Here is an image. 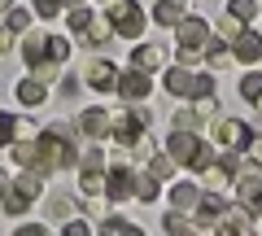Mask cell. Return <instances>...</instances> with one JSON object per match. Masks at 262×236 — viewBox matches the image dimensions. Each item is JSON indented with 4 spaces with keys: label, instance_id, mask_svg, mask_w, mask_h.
Here are the masks:
<instances>
[{
    "label": "cell",
    "instance_id": "cb8c5ba5",
    "mask_svg": "<svg viewBox=\"0 0 262 236\" xmlns=\"http://www.w3.org/2000/svg\"><path fill=\"white\" fill-rule=\"evenodd\" d=\"M201 123H206V118L196 114V105H184V110H175V123H170V127H188V132H196Z\"/></svg>",
    "mask_w": 262,
    "mask_h": 236
},
{
    "label": "cell",
    "instance_id": "836d02e7",
    "mask_svg": "<svg viewBox=\"0 0 262 236\" xmlns=\"http://www.w3.org/2000/svg\"><path fill=\"white\" fill-rule=\"evenodd\" d=\"M31 9H35L39 18H57V13H61V5H57V0H31Z\"/></svg>",
    "mask_w": 262,
    "mask_h": 236
},
{
    "label": "cell",
    "instance_id": "ac0fdd59",
    "mask_svg": "<svg viewBox=\"0 0 262 236\" xmlns=\"http://www.w3.org/2000/svg\"><path fill=\"white\" fill-rule=\"evenodd\" d=\"M13 96H18L22 105H44L48 88H44V79H35V75H31V79H22V83L13 88Z\"/></svg>",
    "mask_w": 262,
    "mask_h": 236
},
{
    "label": "cell",
    "instance_id": "603a6c76",
    "mask_svg": "<svg viewBox=\"0 0 262 236\" xmlns=\"http://www.w3.org/2000/svg\"><path fill=\"white\" fill-rule=\"evenodd\" d=\"M206 61H210V66H227V61H232V48H227L223 35H210V44H206Z\"/></svg>",
    "mask_w": 262,
    "mask_h": 236
},
{
    "label": "cell",
    "instance_id": "484cf974",
    "mask_svg": "<svg viewBox=\"0 0 262 236\" xmlns=\"http://www.w3.org/2000/svg\"><path fill=\"white\" fill-rule=\"evenodd\" d=\"M241 96L245 101H258L262 96V70H249V75L241 79Z\"/></svg>",
    "mask_w": 262,
    "mask_h": 236
},
{
    "label": "cell",
    "instance_id": "6da1fadb",
    "mask_svg": "<svg viewBox=\"0 0 262 236\" xmlns=\"http://www.w3.org/2000/svg\"><path fill=\"white\" fill-rule=\"evenodd\" d=\"M66 57H70V39L66 35H27L22 39V61L31 66L35 79H53Z\"/></svg>",
    "mask_w": 262,
    "mask_h": 236
},
{
    "label": "cell",
    "instance_id": "f35d334b",
    "mask_svg": "<svg viewBox=\"0 0 262 236\" xmlns=\"http://www.w3.org/2000/svg\"><path fill=\"white\" fill-rule=\"evenodd\" d=\"M9 5H13V0H0V13H9Z\"/></svg>",
    "mask_w": 262,
    "mask_h": 236
},
{
    "label": "cell",
    "instance_id": "d6986e66",
    "mask_svg": "<svg viewBox=\"0 0 262 236\" xmlns=\"http://www.w3.org/2000/svg\"><path fill=\"white\" fill-rule=\"evenodd\" d=\"M196 201H201V188H196V184H175V188H170V210H196Z\"/></svg>",
    "mask_w": 262,
    "mask_h": 236
},
{
    "label": "cell",
    "instance_id": "ab89813d",
    "mask_svg": "<svg viewBox=\"0 0 262 236\" xmlns=\"http://www.w3.org/2000/svg\"><path fill=\"white\" fill-rule=\"evenodd\" d=\"M70 5H83V0H66V9H70Z\"/></svg>",
    "mask_w": 262,
    "mask_h": 236
},
{
    "label": "cell",
    "instance_id": "8992f818",
    "mask_svg": "<svg viewBox=\"0 0 262 236\" xmlns=\"http://www.w3.org/2000/svg\"><path fill=\"white\" fill-rule=\"evenodd\" d=\"M149 123H153V114H149V110H140V105H127L118 118H110V136H114L118 144H127V149H131V144L144 136V127H149Z\"/></svg>",
    "mask_w": 262,
    "mask_h": 236
},
{
    "label": "cell",
    "instance_id": "7402d4cb",
    "mask_svg": "<svg viewBox=\"0 0 262 236\" xmlns=\"http://www.w3.org/2000/svg\"><path fill=\"white\" fill-rule=\"evenodd\" d=\"M79 192H83V197H105V175L101 170H83V175H79Z\"/></svg>",
    "mask_w": 262,
    "mask_h": 236
},
{
    "label": "cell",
    "instance_id": "8fae6325",
    "mask_svg": "<svg viewBox=\"0 0 262 236\" xmlns=\"http://www.w3.org/2000/svg\"><path fill=\"white\" fill-rule=\"evenodd\" d=\"M92 92H114L118 88V66H114L110 57H96L92 66H88V79H83Z\"/></svg>",
    "mask_w": 262,
    "mask_h": 236
},
{
    "label": "cell",
    "instance_id": "b9f144b4",
    "mask_svg": "<svg viewBox=\"0 0 262 236\" xmlns=\"http://www.w3.org/2000/svg\"><path fill=\"white\" fill-rule=\"evenodd\" d=\"M258 227H262V214H258Z\"/></svg>",
    "mask_w": 262,
    "mask_h": 236
},
{
    "label": "cell",
    "instance_id": "1f68e13d",
    "mask_svg": "<svg viewBox=\"0 0 262 236\" xmlns=\"http://www.w3.org/2000/svg\"><path fill=\"white\" fill-rule=\"evenodd\" d=\"M5 27H9V31H27V27H31V13H27V9H9Z\"/></svg>",
    "mask_w": 262,
    "mask_h": 236
},
{
    "label": "cell",
    "instance_id": "83f0119b",
    "mask_svg": "<svg viewBox=\"0 0 262 236\" xmlns=\"http://www.w3.org/2000/svg\"><path fill=\"white\" fill-rule=\"evenodd\" d=\"M162 227H166V232H192L196 223H188V219H184V210H170V214L162 219Z\"/></svg>",
    "mask_w": 262,
    "mask_h": 236
},
{
    "label": "cell",
    "instance_id": "7a4b0ae2",
    "mask_svg": "<svg viewBox=\"0 0 262 236\" xmlns=\"http://www.w3.org/2000/svg\"><path fill=\"white\" fill-rule=\"evenodd\" d=\"M166 153L175 158V166H188V170H201L214 162V149H210V140H201L196 132H188V127H170V140H166Z\"/></svg>",
    "mask_w": 262,
    "mask_h": 236
},
{
    "label": "cell",
    "instance_id": "30bf717a",
    "mask_svg": "<svg viewBox=\"0 0 262 236\" xmlns=\"http://www.w3.org/2000/svg\"><path fill=\"white\" fill-rule=\"evenodd\" d=\"M223 210H227V197L223 192H201V201H196V232H210V227L223 219Z\"/></svg>",
    "mask_w": 262,
    "mask_h": 236
},
{
    "label": "cell",
    "instance_id": "4dcf8cb0",
    "mask_svg": "<svg viewBox=\"0 0 262 236\" xmlns=\"http://www.w3.org/2000/svg\"><path fill=\"white\" fill-rule=\"evenodd\" d=\"M75 210H83L75 197H53V214H57V219H70Z\"/></svg>",
    "mask_w": 262,
    "mask_h": 236
},
{
    "label": "cell",
    "instance_id": "e0dca14e",
    "mask_svg": "<svg viewBox=\"0 0 262 236\" xmlns=\"http://www.w3.org/2000/svg\"><path fill=\"white\" fill-rule=\"evenodd\" d=\"M184 13H188V0H158L153 5V22H162V27H175Z\"/></svg>",
    "mask_w": 262,
    "mask_h": 236
},
{
    "label": "cell",
    "instance_id": "e575fe53",
    "mask_svg": "<svg viewBox=\"0 0 262 236\" xmlns=\"http://www.w3.org/2000/svg\"><path fill=\"white\" fill-rule=\"evenodd\" d=\"M79 88H83V83H79L75 75H61V96H66V101H70V96H79Z\"/></svg>",
    "mask_w": 262,
    "mask_h": 236
},
{
    "label": "cell",
    "instance_id": "9a60e30c",
    "mask_svg": "<svg viewBox=\"0 0 262 236\" xmlns=\"http://www.w3.org/2000/svg\"><path fill=\"white\" fill-rule=\"evenodd\" d=\"M22 136H35V127L27 118H18V114H0V144H13Z\"/></svg>",
    "mask_w": 262,
    "mask_h": 236
},
{
    "label": "cell",
    "instance_id": "60d3db41",
    "mask_svg": "<svg viewBox=\"0 0 262 236\" xmlns=\"http://www.w3.org/2000/svg\"><path fill=\"white\" fill-rule=\"evenodd\" d=\"M253 105H258V110H262V96H258V101H253Z\"/></svg>",
    "mask_w": 262,
    "mask_h": 236
},
{
    "label": "cell",
    "instance_id": "f1b7e54d",
    "mask_svg": "<svg viewBox=\"0 0 262 236\" xmlns=\"http://www.w3.org/2000/svg\"><path fill=\"white\" fill-rule=\"evenodd\" d=\"M79 166H83V170H105V149H101V144H96V149H88L83 158H79Z\"/></svg>",
    "mask_w": 262,
    "mask_h": 236
},
{
    "label": "cell",
    "instance_id": "277c9868",
    "mask_svg": "<svg viewBox=\"0 0 262 236\" xmlns=\"http://www.w3.org/2000/svg\"><path fill=\"white\" fill-rule=\"evenodd\" d=\"M44 192V180H39V170L27 166V175H18V180L5 188V197H0V206H5V214H27L31 201Z\"/></svg>",
    "mask_w": 262,
    "mask_h": 236
},
{
    "label": "cell",
    "instance_id": "d4e9b609",
    "mask_svg": "<svg viewBox=\"0 0 262 236\" xmlns=\"http://www.w3.org/2000/svg\"><path fill=\"white\" fill-rule=\"evenodd\" d=\"M66 13H70V31H79V35H83V31H88V22L96 18V13L88 9V5H70Z\"/></svg>",
    "mask_w": 262,
    "mask_h": 236
},
{
    "label": "cell",
    "instance_id": "7c38bea8",
    "mask_svg": "<svg viewBox=\"0 0 262 236\" xmlns=\"http://www.w3.org/2000/svg\"><path fill=\"white\" fill-rule=\"evenodd\" d=\"M227 44H232V57L245 61V66L262 61V35H258V31H241V35H232Z\"/></svg>",
    "mask_w": 262,
    "mask_h": 236
},
{
    "label": "cell",
    "instance_id": "d6a6232c",
    "mask_svg": "<svg viewBox=\"0 0 262 236\" xmlns=\"http://www.w3.org/2000/svg\"><path fill=\"white\" fill-rule=\"evenodd\" d=\"M241 31H245V22H241V18H232V13H227V18L219 22V35H223V39H232V35H241Z\"/></svg>",
    "mask_w": 262,
    "mask_h": 236
},
{
    "label": "cell",
    "instance_id": "4316f807",
    "mask_svg": "<svg viewBox=\"0 0 262 236\" xmlns=\"http://www.w3.org/2000/svg\"><path fill=\"white\" fill-rule=\"evenodd\" d=\"M227 13L241 18V22H249V18H258V0H227Z\"/></svg>",
    "mask_w": 262,
    "mask_h": 236
},
{
    "label": "cell",
    "instance_id": "5b68a950",
    "mask_svg": "<svg viewBox=\"0 0 262 236\" xmlns=\"http://www.w3.org/2000/svg\"><path fill=\"white\" fill-rule=\"evenodd\" d=\"M105 18H110L114 35H122V39H136L144 31V22H149L136 0H110V5H105Z\"/></svg>",
    "mask_w": 262,
    "mask_h": 236
},
{
    "label": "cell",
    "instance_id": "44dd1931",
    "mask_svg": "<svg viewBox=\"0 0 262 236\" xmlns=\"http://www.w3.org/2000/svg\"><path fill=\"white\" fill-rule=\"evenodd\" d=\"M136 197L140 201H158V175H153L149 166L136 170Z\"/></svg>",
    "mask_w": 262,
    "mask_h": 236
},
{
    "label": "cell",
    "instance_id": "ee69618b",
    "mask_svg": "<svg viewBox=\"0 0 262 236\" xmlns=\"http://www.w3.org/2000/svg\"><path fill=\"white\" fill-rule=\"evenodd\" d=\"M105 5H110V0H105Z\"/></svg>",
    "mask_w": 262,
    "mask_h": 236
},
{
    "label": "cell",
    "instance_id": "3957f363",
    "mask_svg": "<svg viewBox=\"0 0 262 236\" xmlns=\"http://www.w3.org/2000/svg\"><path fill=\"white\" fill-rule=\"evenodd\" d=\"M206 44H210V22L184 13V18L175 22V57H179V66L201 61V57H206Z\"/></svg>",
    "mask_w": 262,
    "mask_h": 236
},
{
    "label": "cell",
    "instance_id": "4fadbf2b",
    "mask_svg": "<svg viewBox=\"0 0 262 236\" xmlns=\"http://www.w3.org/2000/svg\"><path fill=\"white\" fill-rule=\"evenodd\" d=\"M79 132L88 136V140H105V136H110V114L101 110V105H88L83 114H79Z\"/></svg>",
    "mask_w": 262,
    "mask_h": 236
},
{
    "label": "cell",
    "instance_id": "8d00e7d4",
    "mask_svg": "<svg viewBox=\"0 0 262 236\" xmlns=\"http://www.w3.org/2000/svg\"><path fill=\"white\" fill-rule=\"evenodd\" d=\"M9 35H13V31H9V27H0V57L9 53V44H13V39H9Z\"/></svg>",
    "mask_w": 262,
    "mask_h": 236
},
{
    "label": "cell",
    "instance_id": "ffe728a7",
    "mask_svg": "<svg viewBox=\"0 0 262 236\" xmlns=\"http://www.w3.org/2000/svg\"><path fill=\"white\" fill-rule=\"evenodd\" d=\"M110 35H114V27H110V18L101 13V18H92V22H88V31H83V44H88V48H101Z\"/></svg>",
    "mask_w": 262,
    "mask_h": 236
},
{
    "label": "cell",
    "instance_id": "2e32d148",
    "mask_svg": "<svg viewBox=\"0 0 262 236\" xmlns=\"http://www.w3.org/2000/svg\"><path fill=\"white\" fill-rule=\"evenodd\" d=\"M162 88H166L170 96H192V70H184V66H175V70H166V75H162Z\"/></svg>",
    "mask_w": 262,
    "mask_h": 236
},
{
    "label": "cell",
    "instance_id": "f546056e",
    "mask_svg": "<svg viewBox=\"0 0 262 236\" xmlns=\"http://www.w3.org/2000/svg\"><path fill=\"white\" fill-rule=\"evenodd\" d=\"M101 232H127V236H136L140 227H136V223H127V219H118V214H110V219L101 223Z\"/></svg>",
    "mask_w": 262,
    "mask_h": 236
},
{
    "label": "cell",
    "instance_id": "d590c367",
    "mask_svg": "<svg viewBox=\"0 0 262 236\" xmlns=\"http://www.w3.org/2000/svg\"><path fill=\"white\" fill-rule=\"evenodd\" d=\"M66 236H88V223L83 219H70V223H66Z\"/></svg>",
    "mask_w": 262,
    "mask_h": 236
},
{
    "label": "cell",
    "instance_id": "9c48e42d",
    "mask_svg": "<svg viewBox=\"0 0 262 236\" xmlns=\"http://www.w3.org/2000/svg\"><path fill=\"white\" fill-rule=\"evenodd\" d=\"M114 92H118L127 105H140L144 96L153 92V83H149V70H122V75H118V88H114Z\"/></svg>",
    "mask_w": 262,
    "mask_h": 236
},
{
    "label": "cell",
    "instance_id": "52a82bcc",
    "mask_svg": "<svg viewBox=\"0 0 262 236\" xmlns=\"http://www.w3.org/2000/svg\"><path fill=\"white\" fill-rule=\"evenodd\" d=\"M105 197H110V206H118V201H131L136 197V170L131 166H110V175H105Z\"/></svg>",
    "mask_w": 262,
    "mask_h": 236
},
{
    "label": "cell",
    "instance_id": "7bdbcfd3",
    "mask_svg": "<svg viewBox=\"0 0 262 236\" xmlns=\"http://www.w3.org/2000/svg\"><path fill=\"white\" fill-rule=\"evenodd\" d=\"M258 13H262V5H258Z\"/></svg>",
    "mask_w": 262,
    "mask_h": 236
},
{
    "label": "cell",
    "instance_id": "74e56055",
    "mask_svg": "<svg viewBox=\"0 0 262 236\" xmlns=\"http://www.w3.org/2000/svg\"><path fill=\"white\" fill-rule=\"evenodd\" d=\"M5 188H9V175H5V170H0V197H5Z\"/></svg>",
    "mask_w": 262,
    "mask_h": 236
},
{
    "label": "cell",
    "instance_id": "ba28073f",
    "mask_svg": "<svg viewBox=\"0 0 262 236\" xmlns=\"http://www.w3.org/2000/svg\"><path fill=\"white\" fill-rule=\"evenodd\" d=\"M249 140H253V127H245L241 118H223V123L214 127V144L219 149H249Z\"/></svg>",
    "mask_w": 262,
    "mask_h": 236
},
{
    "label": "cell",
    "instance_id": "5bb4252c",
    "mask_svg": "<svg viewBox=\"0 0 262 236\" xmlns=\"http://www.w3.org/2000/svg\"><path fill=\"white\" fill-rule=\"evenodd\" d=\"M162 61H166V48L162 44H136L131 48V66L136 70H162Z\"/></svg>",
    "mask_w": 262,
    "mask_h": 236
}]
</instances>
